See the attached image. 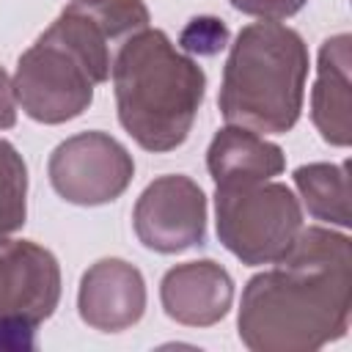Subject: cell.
<instances>
[{"label":"cell","instance_id":"cell-1","mask_svg":"<svg viewBox=\"0 0 352 352\" xmlns=\"http://www.w3.org/2000/svg\"><path fill=\"white\" fill-rule=\"evenodd\" d=\"M352 242L308 226L272 270L242 289L236 330L253 352H314L349 330Z\"/></svg>","mask_w":352,"mask_h":352},{"label":"cell","instance_id":"cell-2","mask_svg":"<svg viewBox=\"0 0 352 352\" xmlns=\"http://www.w3.org/2000/svg\"><path fill=\"white\" fill-rule=\"evenodd\" d=\"M121 126L154 154L182 146L206 94L204 69L162 30L143 28L124 38L113 69Z\"/></svg>","mask_w":352,"mask_h":352},{"label":"cell","instance_id":"cell-3","mask_svg":"<svg viewBox=\"0 0 352 352\" xmlns=\"http://www.w3.org/2000/svg\"><path fill=\"white\" fill-rule=\"evenodd\" d=\"M308 47L294 28L280 22L245 25L228 52L220 85L226 124L264 135H286L305 99Z\"/></svg>","mask_w":352,"mask_h":352},{"label":"cell","instance_id":"cell-4","mask_svg":"<svg viewBox=\"0 0 352 352\" xmlns=\"http://www.w3.org/2000/svg\"><path fill=\"white\" fill-rule=\"evenodd\" d=\"M217 239L248 267L275 264L302 228L297 195L280 182L214 190Z\"/></svg>","mask_w":352,"mask_h":352},{"label":"cell","instance_id":"cell-5","mask_svg":"<svg viewBox=\"0 0 352 352\" xmlns=\"http://www.w3.org/2000/svg\"><path fill=\"white\" fill-rule=\"evenodd\" d=\"M107 77L91 58L52 25L30 44L16 63L14 96L38 124H66L88 110L94 85Z\"/></svg>","mask_w":352,"mask_h":352},{"label":"cell","instance_id":"cell-6","mask_svg":"<svg viewBox=\"0 0 352 352\" xmlns=\"http://www.w3.org/2000/svg\"><path fill=\"white\" fill-rule=\"evenodd\" d=\"M60 300L58 258L28 239L0 236V352L36 349V327Z\"/></svg>","mask_w":352,"mask_h":352},{"label":"cell","instance_id":"cell-7","mask_svg":"<svg viewBox=\"0 0 352 352\" xmlns=\"http://www.w3.org/2000/svg\"><path fill=\"white\" fill-rule=\"evenodd\" d=\"M52 190L74 206L116 201L135 176L132 154L107 132H80L58 143L47 162Z\"/></svg>","mask_w":352,"mask_h":352},{"label":"cell","instance_id":"cell-8","mask_svg":"<svg viewBox=\"0 0 352 352\" xmlns=\"http://www.w3.org/2000/svg\"><path fill=\"white\" fill-rule=\"evenodd\" d=\"M132 228L154 253H182L206 239V195L190 176H160L138 198Z\"/></svg>","mask_w":352,"mask_h":352},{"label":"cell","instance_id":"cell-9","mask_svg":"<svg viewBox=\"0 0 352 352\" xmlns=\"http://www.w3.org/2000/svg\"><path fill=\"white\" fill-rule=\"evenodd\" d=\"M80 319L102 333H121L140 322L146 311V280L124 258H99L91 264L77 289Z\"/></svg>","mask_w":352,"mask_h":352},{"label":"cell","instance_id":"cell-10","mask_svg":"<svg viewBox=\"0 0 352 352\" xmlns=\"http://www.w3.org/2000/svg\"><path fill=\"white\" fill-rule=\"evenodd\" d=\"M160 300L165 314L187 327L217 324L234 302V280L212 258L176 264L162 275Z\"/></svg>","mask_w":352,"mask_h":352},{"label":"cell","instance_id":"cell-11","mask_svg":"<svg viewBox=\"0 0 352 352\" xmlns=\"http://www.w3.org/2000/svg\"><path fill=\"white\" fill-rule=\"evenodd\" d=\"M206 168L214 187L270 182L286 168L283 148L245 126H223L206 148Z\"/></svg>","mask_w":352,"mask_h":352},{"label":"cell","instance_id":"cell-12","mask_svg":"<svg viewBox=\"0 0 352 352\" xmlns=\"http://www.w3.org/2000/svg\"><path fill=\"white\" fill-rule=\"evenodd\" d=\"M349 33L330 36L319 47L316 82L311 91V121L330 146H349Z\"/></svg>","mask_w":352,"mask_h":352},{"label":"cell","instance_id":"cell-13","mask_svg":"<svg viewBox=\"0 0 352 352\" xmlns=\"http://www.w3.org/2000/svg\"><path fill=\"white\" fill-rule=\"evenodd\" d=\"M294 184L311 217L324 220L338 228H349V179L346 165L308 162L294 170Z\"/></svg>","mask_w":352,"mask_h":352},{"label":"cell","instance_id":"cell-14","mask_svg":"<svg viewBox=\"0 0 352 352\" xmlns=\"http://www.w3.org/2000/svg\"><path fill=\"white\" fill-rule=\"evenodd\" d=\"M28 217V165L14 143L0 138V236L25 226Z\"/></svg>","mask_w":352,"mask_h":352},{"label":"cell","instance_id":"cell-15","mask_svg":"<svg viewBox=\"0 0 352 352\" xmlns=\"http://www.w3.org/2000/svg\"><path fill=\"white\" fill-rule=\"evenodd\" d=\"M228 44V25L217 16H195L179 33V47L190 55H217Z\"/></svg>","mask_w":352,"mask_h":352},{"label":"cell","instance_id":"cell-16","mask_svg":"<svg viewBox=\"0 0 352 352\" xmlns=\"http://www.w3.org/2000/svg\"><path fill=\"white\" fill-rule=\"evenodd\" d=\"M228 3L248 16H258L264 22H278V19L294 16L308 0H228Z\"/></svg>","mask_w":352,"mask_h":352},{"label":"cell","instance_id":"cell-17","mask_svg":"<svg viewBox=\"0 0 352 352\" xmlns=\"http://www.w3.org/2000/svg\"><path fill=\"white\" fill-rule=\"evenodd\" d=\"M16 124V96H14V82L0 66V129H11Z\"/></svg>","mask_w":352,"mask_h":352}]
</instances>
